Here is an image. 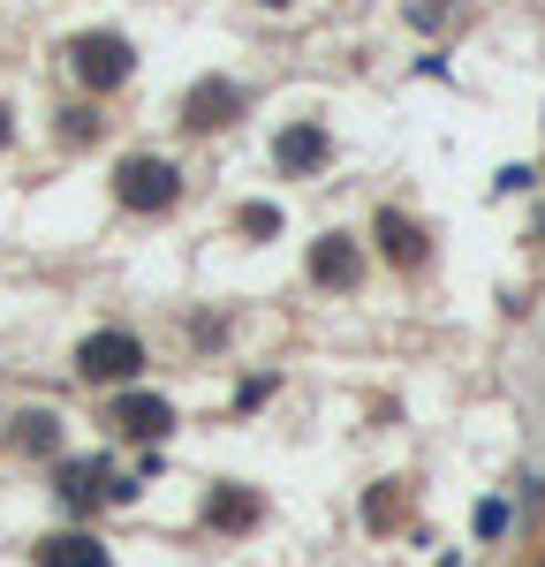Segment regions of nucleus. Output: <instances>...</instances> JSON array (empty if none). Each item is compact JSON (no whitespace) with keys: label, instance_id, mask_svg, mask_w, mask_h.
Masks as SVG:
<instances>
[{"label":"nucleus","instance_id":"nucleus-1","mask_svg":"<svg viewBox=\"0 0 545 567\" xmlns=\"http://www.w3.org/2000/svg\"><path fill=\"white\" fill-rule=\"evenodd\" d=\"M69 69H76V84L91 91H122L136 69V45L114 39V31H84V39H69Z\"/></svg>","mask_w":545,"mask_h":567},{"label":"nucleus","instance_id":"nucleus-2","mask_svg":"<svg viewBox=\"0 0 545 567\" xmlns=\"http://www.w3.org/2000/svg\"><path fill=\"white\" fill-rule=\"evenodd\" d=\"M175 189H182V175H175V159H160V152H136V159L114 167V197H122L130 213H167Z\"/></svg>","mask_w":545,"mask_h":567},{"label":"nucleus","instance_id":"nucleus-3","mask_svg":"<svg viewBox=\"0 0 545 567\" xmlns=\"http://www.w3.org/2000/svg\"><path fill=\"white\" fill-rule=\"evenodd\" d=\"M76 371H84L91 386H130L136 371H144V341L122 333V326L114 333H91L84 349H76Z\"/></svg>","mask_w":545,"mask_h":567},{"label":"nucleus","instance_id":"nucleus-4","mask_svg":"<svg viewBox=\"0 0 545 567\" xmlns=\"http://www.w3.org/2000/svg\"><path fill=\"white\" fill-rule=\"evenodd\" d=\"M243 114V84H227V76H205V84H189V99H182V122L189 130H227Z\"/></svg>","mask_w":545,"mask_h":567},{"label":"nucleus","instance_id":"nucleus-5","mask_svg":"<svg viewBox=\"0 0 545 567\" xmlns=\"http://www.w3.org/2000/svg\"><path fill=\"white\" fill-rule=\"evenodd\" d=\"M106 424H114L122 439H167L175 432V409H167L160 393H122V401L106 409Z\"/></svg>","mask_w":545,"mask_h":567},{"label":"nucleus","instance_id":"nucleus-6","mask_svg":"<svg viewBox=\"0 0 545 567\" xmlns=\"http://www.w3.org/2000/svg\"><path fill=\"white\" fill-rule=\"evenodd\" d=\"M311 280L318 288H357L363 280V250L349 235H318L311 243Z\"/></svg>","mask_w":545,"mask_h":567},{"label":"nucleus","instance_id":"nucleus-7","mask_svg":"<svg viewBox=\"0 0 545 567\" xmlns=\"http://www.w3.org/2000/svg\"><path fill=\"white\" fill-rule=\"evenodd\" d=\"M326 152H333V136L318 130V122H296V130H280V144H272L280 175H311V167H326Z\"/></svg>","mask_w":545,"mask_h":567},{"label":"nucleus","instance_id":"nucleus-8","mask_svg":"<svg viewBox=\"0 0 545 567\" xmlns=\"http://www.w3.org/2000/svg\"><path fill=\"white\" fill-rule=\"evenodd\" d=\"M39 567H114V560H106L99 537H76V529H69V537H45L39 545Z\"/></svg>","mask_w":545,"mask_h":567},{"label":"nucleus","instance_id":"nucleus-9","mask_svg":"<svg viewBox=\"0 0 545 567\" xmlns=\"http://www.w3.org/2000/svg\"><path fill=\"white\" fill-rule=\"evenodd\" d=\"M205 523H213V529H250V523H258V492H243V484H220V492L205 499Z\"/></svg>","mask_w":545,"mask_h":567},{"label":"nucleus","instance_id":"nucleus-10","mask_svg":"<svg viewBox=\"0 0 545 567\" xmlns=\"http://www.w3.org/2000/svg\"><path fill=\"white\" fill-rule=\"evenodd\" d=\"M106 462H69V470H61V499H69V507H99V499H106Z\"/></svg>","mask_w":545,"mask_h":567},{"label":"nucleus","instance_id":"nucleus-11","mask_svg":"<svg viewBox=\"0 0 545 567\" xmlns=\"http://www.w3.org/2000/svg\"><path fill=\"white\" fill-rule=\"evenodd\" d=\"M379 243H387V258H394V265H417V258H424V235H417L402 213H379Z\"/></svg>","mask_w":545,"mask_h":567},{"label":"nucleus","instance_id":"nucleus-12","mask_svg":"<svg viewBox=\"0 0 545 567\" xmlns=\"http://www.w3.org/2000/svg\"><path fill=\"white\" fill-rule=\"evenodd\" d=\"M16 424H23L16 446H31V454H53V446H61V416H53V409H23Z\"/></svg>","mask_w":545,"mask_h":567},{"label":"nucleus","instance_id":"nucleus-13","mask_svg":"<svg viewBox=\"0 0 545 567\" xmlns=\"http://www.w3.org/2000/svg\"><path fill=\"white\" fill-rule=\"evenodd\" d=\"M448 8H454V0H409V23H417V31H440Z\"/></svg>","mask_w":545,"mask_h":567},{"label":"nucleus","instance_id":"nucleus-14","mask_svg":"<svg viewBox=\"0 0 545 567\" xmlns=\"http://www.w3.org/2000/svg\"><path fill=\"white\" fill-rule=\"evenodd\" d=\"M243 235H258V243L280 235V213H272V205H243Z\"/></svg>","mask_w":545,"mask_h":567},{"label":"nucleus","instance_id":"nucleus-15","mask_svg":"<svg viewBox=\"0 0 545 567\" xmlns=\"http://www.w3.org/2000/svg\"><path fill=\"white\" fill-rule=\"evenodd\" d=\"M500 529H507V507L485 499V507H477V537H500Z\"/></svg>","mask_w":545,"mask_h":567},{"label":"nucleus","instance_id":"nucleus-16","mask_svg":"<svg viewBox=\"0 0 545 567\" xmlns=\"http://www.w3.org/2000/svg\"><path fill=\"white\" fill-rule=\"evenodd\" d=\"M0 144H8V114H0Z\"/></svg>","mask_w":545,"mask_h":567},{"label":"nucleus","instance_id":"nucleus-17","mask_svg":"<svg viewBox=\"0 0 545 567\" xmlns=\"http://www.w3.org/2000/svg\"><path fill=\"white\" fill-rule=\"evenodd\" d=\"M258 8H288V0H258Z\"/></svg>","mask_w":545,"mask_h":567}]
</instances>
